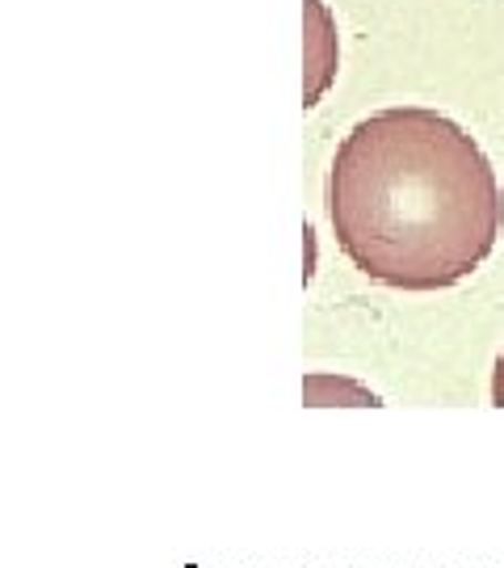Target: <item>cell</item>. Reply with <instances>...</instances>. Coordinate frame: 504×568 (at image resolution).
Segmentation results:
<instances>
[{"label":"cell","mask_w":504,"mask_h":568,"mask_svg":"<svg viewBox=\"0 0 504 568\" xmlns=\"http://www.w3.org/2000/svg\"><path fill=\"white\" fill-rule=\"evenodd\" d=\"M328 224L370 283L445 291L492 257L504 194L466 126L424 105H391L353 122L337 148Z\"/></svg>","instance_id":"6da1fadb"},{"label":"cell","mask_w":504,"mask_h":568,"mask_svg":"<svg viewBox=\"0 0 504 568\" xmlns=\"http://www.w3.org/2000/svg\"><path fill=\"white\" fill-rule=\"evenodd\" d=\"M337 60H341L337 21L323 0H307V102L302 105H320L328 84L337 81Z\"/></svg>","instance_id":"7a4b0ae2"},{"label":"cell","mask_w":504,"mask_h":568,"mask_svg":"<svg viewBox=\"0 0 504 568\" xmlns=\"http://www.w3.org/2000/svg\"><path fill=\"white\" fill-rule=\"evenodd\" d=\"M302 405L328 408V405H358V408H379L383 400L362 387L358 379H344V375H307L302 379Z\"/></svg>","instance_id":"3957f363"},{"label":"cell","mask_w":504,"mask_h":568,"mask_svg":"<svg viewBox=\"0 0 504 568\" xmlns=\"http://www.w3.org/2000/svg\"><path fill=\"white\" fill-rule=\"evenodd\" d=\"M492 405L504 408V349L501 358H496V371H492Z\"/></svg>","instance_id":"277c9868"},{"label":"cell","mask_w":504,"mask_h":568,"mask_svg":"<svg viewBox=\"0 0 504 568\" xmlns=\"http://www.w3.org/2000/svg\"><path fill=\"white\" fill-rule=\"evenodd\" d=\"M185 568H198V565H185Z\"/></svg>","instance_id":"5b68a950"}]
</instances>
